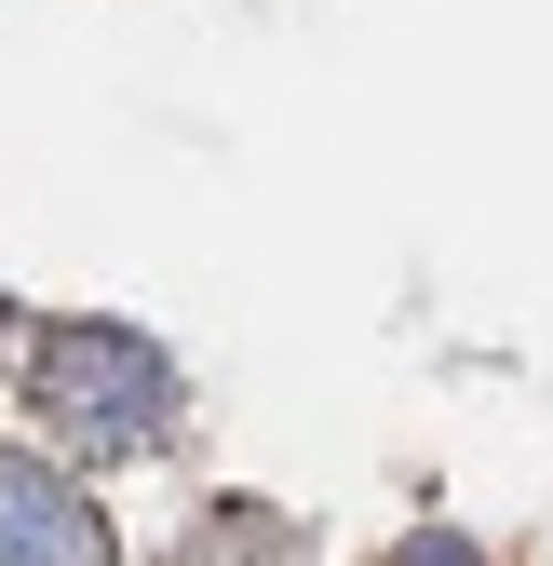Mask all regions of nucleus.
Masks as SVG:
<instances>
[{
  "mask_svg": "<svg viewBox=\"0 0 553 566\" xmlns=\"http://www.w3.org/2000/svg\"><path fill=\"white\" fill-rule=\"evenodd\" d=\"M28 405L54 418V432H82V459H122V446H163L176 378H163V350H135L108 324H54L41 365H28Z\"/></svg>",
  "mask_w": 553,
  "mask_h": 566,
  "instance_id": "f257e3e1",
  "label": "nucleus"
},
{
  "mask_svg": "<svg viewBox=\"0 0 553 566\" xmlns=\"http://www.w3.org/2000/svg\"><path fill=\"white\" fill-rule=\"evenodd\" d=\"M0 566H122L108 513L82 500V472H54L28 446H0Z\"/></svg>",
  "mask_w": 553,
  "mask_h": 566,
  "instance_id": "f03ea898",
  "label": "nucleus"
},
{
  "mask_svg": "<svg viewBox=\"0 0 553 566\" xmlns=\"http://www.w3.org/2000/svg\"><path fill=\"white\" fill-rule=\"evenodd\" d=\"M392 566H487V553H472V539H459V526H419V539H405V553H392Z\"/></svg>",
  "mask_w": 553,
  "mask_h": 566,
  "instance_id": "7ed1b4c3",
  "label": "nucleus"
}]
</instances>
